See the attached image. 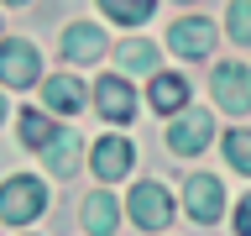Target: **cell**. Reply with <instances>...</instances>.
Here are the masks:
<instances>
[{
	"instance_id": "1",
	"label": "cell",
	"mask_w": 251,
	"mask_h": 236,
	"mask_svg": "<svg viewBox=\"0 0 251 236\" xmlns=\"http://www.w3.org/2000/svg\"><path fill=\"white\" fill-rule=\"evenodd\" d=\"M42 205H47L42 178L16 173L11 184H0V220H5V226H26V220H37V215H42Z\"/></svg>"
},
{
	"instance_id": "2",
	"label": "cell",
	"mask_w": 251,
	"mask_h": 236,
	"mask_svg": "<svg viewBox=\"0 0 251 236\" xmlns=\"http://www.w3.org/2000/svg\"><path fill=\"white\" fill-rule=\"evenodd\" d=\"M37 74H42V58H37V47L31 42H0V84H11V89H26V84H37Z\"/></svg>"
},
{
	"instance_id": "3",
	"label": "cell",
	"mask_w": 251,
	"mask_h": 236,
	"mask_svg": "<svg viewBox=\"0 0 251 236\" xmlns=\"http://www.w3.org/2000/svg\"><path fill=\"white\" fill-rule=\"evenodd\" d=\"M131 215H136L141 231H168V220H173L168 189H162V184H136V189H131Z\"/></svg>"
},
{
	"instance_id": "4",
	"label": "cell",
	"mask_w": 251,
	"mask_h": 236,
	"mask_svg": "<svg viewBox=\"0 0 251 236\" xmlns=\"http://www.w3.org/2000/svg\"><path fill=\"white\" fill-rule=\"evenodd\" d=\"M209 137H215L209 110H183V116L173 121V131H168V147H173V152H183V157H194V152L209 147Z\"/></svg>"
},
{
	"instance_id": "5",
	"label": "cell",
	"mask_w": 251,
	"mask_h": 236,
	"mask_svg": "<svg viewBox=\"0 0 251 236\" xmlns=\"http://www.w3.org/2000/svg\"><path fill=\"white\" fill-rule=\"evenodd\" d=\"M220 210H225V189H220L215 173H194L188 178V215L199 220V226H215Z\"/></svg>"
},
{
	"instance_id": "6",
	"label": "cell",
	"mask_w": 251,
	"mask_h": 236,
	"mask_svg": "<svg viewBox=\"0 0 251 236\" xmlns=\"http://www.w3.org/2000/svg\"><path fill=\"white\" fill-rule=\"evenodd\" d=\"M215 100L225 110H251V68H241V63H220L215 68Z\"/></svg>"
},
{
	"instance_id": "7",
	"label": "cell",
	"mask_w": 251,
	"mask_h": 236,
	"mask_svg": "<svg viewBox=\"0 0 251 236\" xmlns=\"http://www.w3.org/2000/svg\"><path fill=\"white\" fill-rule=\"evenodd\" d=\"M94 105H100V116H105V121H131V116H136V94H131V84H126V79H100V84H94Z\"/></svg>"
},
{
	"instance_id": "8",
	"label": "cell",
	"mask_w": 251,
	"mask_h": 236,
	"mask_svg": "<svg viewBox=\"0 0 251 236\" xmlns=\"http://www.w3.org/2000/svg\"><path fill=\"white\" fill-rule=\"evenodd\" d=\"M168 47L173 53H183V58H209V47H215V27L199 21V16H188L178 27L168 31Z\"/></svg>"
},
{
	"instance_id": "9",
	"label": "cell",
	"mask_w": 251,
	"mask_h": 236,
	"mask_svg": "<svg viewBox=\"0 0 251 236\" xmlns=\"http://www.w3.org/2000/svg\"><path fill=\"white\" fill-rule=\"evenodd\" d=\"M131 142H121V137H100L94 142V152H89V163H94V173L100 178H121L126 168H131Z\"/></svg>"
},
{
	"instance_id": "10",
	"label": "cell",
	"mask_w": 251,
	"mask_h": 236,
	"mask_svg": "<svg viewBox=\"0 0 251 236\" xmlns=\"http://www.w3.org/2000/svg\"><path fill=\"white\" fill-rule=\"evenodd\" d=\"M100 53H105V31H100V27H68V31H63V58L94 63Z\"/></svg>"
},
{
	"instance_id": "11",
	"label": "cell",
	"mask_w": 251,
	"mask_h": 236,
	"mask_svg": "<svg viewBox=\"0 0 251 236\" xmlns=\"http://www.w3.org/2000/svg\"><path fill=\"white\" fill-rule=\"evenodd\" d=\"M42 105L47 110H63V116H68V110H84V84L68 79V74L47 79V84H42Z\"/></svg>"
},
{
	"instance_id": "12",
	"label": "cell",
	"mask_w": 251,
	"mask_h": 236,
	"mask_svg": "<svg viewBox=\"0 0 251 236\" xmlns=\"http://www.w3.org/2000/svg\"><path fill=\"white\" fill-rule=\"evenodd\" d=\"M115 220H121V210H115L110 194H89V200H84V231L110 236V231H115Z\"/></svg>"
},
{
	"instance_id": "13",
	"label": "cell",
	"mask_w": 251,
	"mask_h": 236,
	"mask_svg": "<svg viewBox=\"0 0 251 236\" xmlns=\"http://www.w3.org/2000/svg\"><path fill=\"white\" fill-rule=\"evenodd\" d=\"M183 100H188V84L178 74H157L152 79V105L168 116V110H183Z\"/></svg>"
},
{
	"instance_id": "14",
	"label": "cell",
	"mask_w": 251,
	"mask_h": 236,
	"mask_svg": "<svg viewBox=\"0 0 251 236\" xmlns=\"http://www.w3.org/2000/svg\"><path fill=\"white\" fill-rule=\"evenodd\" d=\"M52 137H58V126L47 121L42 110H26V116H21V142H26L31 152H42V147H47Z\"/></svg>"
},
{
	"instance_id": "15",
	"label": "cell",
	"mask_w": 251,
	"mask_h": 236,
	"mask_svg": "<svg viewBox=\"0 0 251 236\" xmlns=\"http://www.w3.org/2000/svg\"><path fill=\"white\" fill-rule=\"evenodd\" d=\"M42 152H47V168L52 173H74L78 168V137H52Z\"/></svg>"
},
{
	"instance_id": "16",
	"label": "cell",
	"mask_w": 251,
	"mask_h": 236,
	"mask_svg": "<svg viewBox=\"0 0 251 236\" xmlns=\"http://www.w3.org/2000/svg\"><path fill=\"white\" fill-rule=\"evenodd\" d=\"M100 5H105V16H115L121 27H141V21L152 16L157 0H100Z\"/></svg>"
},
{
	"instance_id": "17",
	"label": "cell",
	"mask_w": 251,
	"mask_h": 236,
	"mask_svg": "<svg viewBox=\"0 0 251 236\" xmlns=\"http://www.w3.org/2000/svg\"><path fill=\"white\" fill-rule=\"evenodd\" d=\"M115 58H121L126 74H152V68H157V47L152 42H126Z\"/></svg>"
},
{
	"instance_id": "18",
	"label": "cell",
	"mask_w": 251,
	"mask_h": 236,
	"mask_svg": "<svg viewBox=\"0 0 251 236\" xmlns=\"http://www.w3.org/2000/svg\"><path fill=\"white\" fill-rule=\"evenodd\" d=\"M225 157H230L241 173H251V131H230V137H225Z\"/></svg>"
},
{
	"instance_id": "19",
	"label": "cell",
	"mask_w": 251,
	"mask_h": 236,
	"mask_svg": "<svg viewBox=\"0 0 251 236\" xmlns=\"http://www.w3.org/2000/svg\"><path fill=\"white\" fill-rule=\"evenodd\" d=\"M230 37L235 42H251V0H235L230 5Z\"/></svg>"
},
{
	"instance_id": "20",
	"label": "cell",
	"mask_w": 251,
	"mask_h": 236,
	"mask_svg": "<svg viewBox=\"0 0 251 236\" xmlns=\"http://www.w3.org/2000/svg\"><path fill=\"white\" fill-rule=\"evenodd\" d=\"M235 231H241V236H251V194L235 205Z\"/></svg>"
},
{
	"instance_id": "21",
	"label": "cell",
	"mask_w": 251,
	"mask_h": 236,
	"mask_svg": "<svg viewBox=\"0 0 251 236\" xmlns=\"http://www.w3.org/2000/svg\"><path fill=\"white\" fill-rule=\"evenodd\" d=\"M0 121H5V100H0Z\"/></svg>"
},
{
	"instance_id": "22",
	"label": "cell",
	"mask_w": 251,
	"mask_h": 236,
	"mask_svg": "<svg viewBox=\"0 0 251 236\" xmlns=\"http://www.w3.org/2000/svg\"><path fill=\"white\" fill-rule=\"evenodd\" d=\"M5 5H26V0H5Z\"/></svg>"
}]
</instances>
